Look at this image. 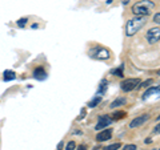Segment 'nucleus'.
Segmentation results:
<instances>
[{"label": "nucleus", "mask_w": 160, "mask_h": 150, "mask_svg": "<svg viewBox=\"0 0 160 150\" xmlns=\"http://www.w3.org/2000/svg\"><path fill=\"white\" fill-rule=\"evenodd\" d=\"M153 8H155V3L152 0H140V2L133 4L132 13L136 15V16H148Z\"/></svg>", "instance_id": "obj_2"}, {"label": "nucleus", "mask_w": 160, "mask_h": 150, "mask_svg": "<svg viewBox=\"0 0 160 150\" xmlns=\"http://www.w3.org/2000/svg\"><path fill=\"white\" fill-rule=\"evenodd\" d=\"M127 102V98H124V97H119V98H116L115 101H112L111 102V109H115V108H118V106H123L124 104Z\"/></svg>", "instance_id": "obj_11"}, {"label": "nucleus", "mask_w": 160, "mask_h": 150, "mask_svg": "<svg viewBox=\"0 0 160 150\" xmlns=\"http://www.w3.org/2000/svg\"><path fill=\"white\" fill-rule=\"evenodd\" d=\"M111 122H112V118L109 117V116H107V114H104V116H100L99 120H98L96 126H95V129H96V130H102L103 128H106V126H108V125H111Z\"/></svg>", "instance_id": "obj_7"}, {"label": "nucleus", "mask_w": 160, "mask_h": 150, "mask_svg": "<svg viewBox=\"0 0 160 150\" xmlns=\"http://www.w3.org/2000/svg\"><path fill=\"white\" fill-rule=\"evenodd\" d=\"M153 21L156 23V24H160V12L155 13V16H153Z\"/></svg>", "instance_id": "obj_22"}, {"label": "nucleus", "mask_w": 160, "mask_h": 150, "mask_svg": "<svg viewBox=\"0 0 160 150\" xmlns=\"http://www.w3.org/2000/svg\"><path fill=\"white\" fill-rule=\"evenodd\" d=\"M122 148V143H112V145H109V146H107V148H104V150H118V149H120Z\"/></svg>", "instance_id": "obj_17"}, {"label": "nucleus", "mask_w": 160, "mask_h": 150, "mask_svg": "<svg viewBox=\"0 0 160 150\" xmlns=\"http://www.w3.org/2000/svg\"><path fill=\"white\" fill-rule=\"evenodd\" d=\"M106 88H107V81H106V80H103L102 84H100V92L104 93V91H106Z\"/></svg>", "instance_id": "obj_19"}, {"label": "nucleus", "mask_w": 160, "mask_h": 150, "mask_svg": "<svg viewBox=\"0 0 160 150\" xmlns=\"http://www.w3.org/2000/svg\"><path fill=\"white\" fill-rule=\"evenodd\" d=\"M146 142H147V143H151V142H152V139H151V138H148V139H146Z\"/></svg>", "instance_id": "obj_26"}, {"label": "nucleus", "mask_w": 160, "mask_h": 150, "mask_svg": "<svg viewBox=\"0 0 160 150\" xmlns=\"http://www.w3.org/2000/svg\"><path fill=\"white\" fill-rule=\"evenodd\" d=\"M148 120H149V116H148V114H142V116H139V117H135L132 121L129 122V128H131V129L139 128V126H142L144 122H147Z\"/></svg>", "instance_id": "obj_6"}, {"label": "nucleus", "mask_w": 160, "mask_h": 150, "mask_svg": "<svg viewBox=\"0 0 160 150\" xmlns=\"http://www.w3.org/2000/svg\"><path fill=\"white\" fill-rule=\"evenodd\" d=\"M78 150H87V146L86 145H80V146L78 148Z\"/></svg>", "instance_id": "obj_24"}, {"label": "nucleus", "mask_w": 160, "mask_h": 150, "mask_svg": "<svg viewBox=\"0 0 160 150\" xmlns=\"http://www.w3.org/2000/svg\"><path fill=\"white\" fill-rule=\"evenodd\" d=\"M159 150H160V149H159Z\"/></svg>", "instance_id": "obj_30"}, {"label": "nucleus", "mask_w": 160, "mask_h": 150, "mask_svg": "<svg viewBox=\"0 0 160 150\" xmlns=\"http://www.w3.org/2000/svg\"><path fill=\"white\" fill-rule=\"evenodd\" d=\"M100 102H102V96H96L91 102L88 104V106H89V108H95V106H96L98 104H100Z\"/></svg>", "instance_id": "obj_14"}, {"label": "nucleus", "mask_w": 160, "mask_h": 150, "mask_svg": "<svg viewBox=\"0 0 160 150\" xmlns=\"http://www.w3.org/2000/svg\"><path fill=\"white\" fill-rule=\"evenodd\" d=\"M4 81H11V80H15L16 78V73L13 71H6L4 72Z\"/></svg>", "instance_id": "obj_12"}, {"label": "nucleus", "mask_w": 160, "mask_h": 150, "mask_svg": "<svg viewBox=\"0 0 160 150\" xmlns=\"http://www.w3.org/2000/svg\"><path fill=\"white\" fill-rule=\"evenodd\" d=\"M152 82H153V80H152V78H148L147 81H144V82H140V84L138 85V88H142V89H143V88H148V87H149V85H151Z\"/></svg>", "instance_id": "obj_15"}, {"label": "nucleus", "mask_w": 160, "mask_h": 150, "mask_svg": "<svg viewBox=\"0 0 160 150\" xmlns=\"http://www.w3.org/2000/svg\"><path fill=\"white\" fill-rule=\"evenodd\" d=\"M129 3V0H123V4H124V6H126V4H128Z\"/></svg>", "instance_id": "obj_25"}, {"label": "nucleus", "mask_w": 160, "mask_h": 150, "mask_svg": "<svg viewBox=\"0 0 160 150\" xmlns=\"http://www.w3.org/2000/svg\"><path fill=\"white\" fill-rule=\"evenodd\" d=\"M147 16H135L133 19H129L127 21L126 27V35L127 36H133L135 33H138L147 23Z\"/></svg>", "instance_id": "obj_1"}, {"label": "nucleus", "mask_w": 160, "mask_h": 150, "mask_svg": "<svg viewBox=\"0 0 160 150\" xmlns=\"http://www.w3.org/2000/svg\"><path fill=\"white\" fill-rule=\"evenodd\" d=\"M27 21H28V19L23 17V19H20L19 21H18V26H19V27H24V26H26V23H27Z\"/></svg>", "instance_id": "obj_20"}, {"label": "nucleus", "mask_w": 160, "mask_h": 150, "mask_svg": "<svg viewBox=\"0 0 160 150\" xmlns=\"http://www.w3.org/2000/svg\"><path fill=\"white\" fill-rule=\"evenodd\" d=\"M152 132H153V134H159V133H160V124H158L156 126L153 128V130H152Z\"/></svg>", "instance_id": "obj_23"}, {"label": "nucleus", "mask_w": 160, "mask_h": 150, "mask_svg": "<svg viewBox=\"0 0 160 150\" xmlns=\"http://www.w3.org/2000/svg\"><path fill=\"white\" fill-rule=\"evenodd\" d=\"M153 94H156V96L160 97V85L148 88L147 91L144 92V94H143V100H147V98H149V96H153Z\"/></svg>", "instance_id": "obj_8"}, {"label": "nucleus", "mask_w": 160, "mask_h": 150, "mask_svg": "<svg viewBox=\"0 0 160 150\" xmlns=\"http://www.w3.org/2000/svg\"><path fill=\"white\" fill-rule=\"evenodd\" d=\"M89 54L93 57V59H98V60H107L111 57V53H109L108 49L106 48H100V47H96L93 48L91 52H89Z\"/></svg>", "instance_id": "obj_3"}, {"label": "nucleus", "mask_w": 160, "mask_h": 150, "mask_svg": "<svg viewBox=\"0 0 160 150\" xmlns=\"http://www.w3.org/2000/svg\"><path fill=\"white\" fill-rule=\"evenodd\" d=\"M33 77L38 78V80H46L47 78V72L44 71V68H38L33 71Z\"/></svg>", "instance_id": "obj_10"}, {"label": "nucleus", "mask_w": 160, "mask_h": 150, "mask_svg": "<svg viewBox=\"0 0 160 150\" xmlns=\"http://www.w3.org/2000/svg\"><path fill=\"white\" fill-rule=\"evenodd\" d=\"M152 150H155V149H152Z\"/></svg>", "instance_id": "obj_29"}, {"label": "nucleus", "mask_w": 160, "mask_h": 150, "mask_svg": "<svg viewBox=\"0 0 160 150\" xmlns=\"http://www.w3.org/2000/svg\"><path fill=\"white\" fill-rule=\"evenodd\" d=\"M140 84L139 78H127L120 84V88H122L123 92H131L135 88H138V85Z\"/></svg>", "instance_id": "obj_4"}, {"label": "nucleus", "mask_w": 160, "mask_h": 150, "mask_svg": "<svg viewBox=\"0 0 160 150\" xmlns=\"http://www.w3.org/2000/svg\"><path fill=\"white\" fill-rule=\"evenodd\" d=\"M156 120H158V121H159V120H160V116H159V117H156Z\"/></svg>", "instance_id": "obj_28"}, {"label": "nucleus", "mask_w": 160, "mask_h": 150, "mask_svg": "<svg viewBox=\"0 0 160 150\" xmlns=\"http://www.w3.org/2000/svg\"><path fill=\"white\" fill-rule=\"evenodd\" d=\"M146 39L149 44H155L160 40V28H151L146 33Z\"/></svg>", "instance_id": "obj_5"}, {"label": "nucleus", "mask_w": 160, "mask_h": 150, "mask_svg": "<svg viewBox=\"0 0 160 150\" xmlns=\"http://www.w3.org/2000/svg\"><path fill=\"white\" fill-rule=\"evenodd\" d=\"M76 149V143H75L73 141H69L67 143V146H66V150H75Z\"/></svg>", "instance_id": "obj_18"}, {"label": "nucleus", "mask_w": 160, "mask_h": 150, "mask_svg": "<svg viewBox=\"0 0 160 150\" xmlns=\"http://www.w3.org/2000/svg\"><path fill=\"white\" fill-rule=\"evenodd\" d=\"M123 72H124V64H122L119 68L113 69L112 71V74H115V76H119V77H123Z\"/></svg>", "instance_id": "obj_13"}, {"label": "nucleus", "mask_w": 160, "mask_h": 150, "mask_svg": "<svg viewBox=\"0 0 160 150\" xmlns=\"http://www.w3.org/2000/svg\"><path fill=\"white\" fill-rule=\"evenodd\" d=\"M111 137H112V130H111V129H106V130H102L98 134L96 139L99 142H103V141H108Z\"/></svg>", "instance_id": "obj_9"}, {"label": "nucleus", "mask_w": 160, "mask_h": 150, "mask_svg": "<svg viewBox=\"0 0 160 150\" xmlns=\"http://www.w3.org/2000/svg\"><path fill=\"white\" fill-rule=\"evenodd\" d=\"M136 145H126V146L123 148V150H136Z\"/></svg>", "instance_id": "obj_21"}, {"label": "nucleus", "mask_w": 160, "mask_h": 150, "mask_svg": "<svg viewBox=\"0 0 160 150\" xmlns=\"http://www.w3.org/2000/svg\"><path fill=\"white\" fill-rule=\"evenodd\" d=\"M112 117H113V120H120V118H124V117H126V112H123V110H120V112H115Z\"/></svg>", "instance_id": "obj_16"}, {"label": "nucleus", "mask_w": 160, "mask_h": 150, "mask_svg": "<svg viewBox=\"0 0 160 150\" xmlns=\"http://www.w3.org/2000/svg\"><path fill=\"white\" fill-rule=\"evenodd\" d=\"M158 74H159V76H160V69H159V71H158Z\"/></svg>", "instance_id": "obj_27"}]
</instances>
